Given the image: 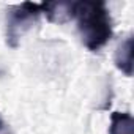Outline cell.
<instances>
[{
    "instance_id": "4",
    "label": "cell",
    "mask_w": 134,
    "mask_h": 134,
    "mask_svg": "<svg viewBox=\"0 0 134 134\" xmlns=\"http://www.w3.org/2000/svg\"><path fill=\"white\" fill-rule=\"evenodd\" d=\"M41 11L51 22L63 24L66 21L73 19V3L63 2H44L41 3Z\"/></svg>"
},
{
    "instance_id": "3",
    "label": "cell",
    "mask_w": 134,
    "mask_h": 134,
    "mask_svg": "<svg viewBox=\"0 0 134 134\" xmlns=\"http://www.w3.org/2000/svg\"><path fill=\"white\" fill-rule=\"evenodd\" d=\"M132 54H134V40L129 35L118 44L114 57L115 66L125 76H132Z\"/></svg>"
},
{
    "instance_id": "5",
    "label": "cell",
    "mask_w": 134,
    "mask_h": 134,
    "mask_svg": "<svg viewBox=\"0 0 134 134\" xmlns=\"http://www.w3.org/2000/svg\"><path fill=\"white\" fill-rule=\"evenodd\" d=\"M109 134H134V120L129 112H114L110 115Z\"/></svg>"
},
{
    "instance_id": "2",
    "label": "cell",
    "mask_w": 134,
    "mask_h": 134,
    "mask_svg": "<svg viewBox=\"0 0 134 134\" xmlns=\"http://www.w3.org/2000/svg\"><path fill=\"white\" fill-rule=\"evenodd\" d=\"M41 13V3L24 2L11 7L7 14V44L18 47L21 38L32 29Z\"/></svg>"
},
{
    "instance_id": "6",
    "label": "cell",
    "mask_w": 134,
    "mask_h": 134,
    "mask_svg": "<svg viewBox=\"0 0 134 134\" xmlns=\"http://www.w3.org/2000/svg\"><path fill=\"white\" fill-rule=\"evenodd\" d=\"M0 134H13L10 129V125L3 120V117L0 115Z\"/></svg>"
},
{
    "instance_id": "1",
    "label": "cell",
    "mask_w": 134,
    "mask_h": 134,
    "mask_svg": "<svg viewBox=\"0 0 134 134\" xmlns=\"http://www.w3.org/2000/svg\"><path fill=\"white\" fill-rule=\"evenodd\" d=\"M73 18L88 51H99L112 38V19L104 2H73Z\"/></svg>"
}]
</instances>
